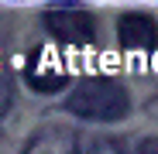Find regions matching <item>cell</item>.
I'll return each instance as SVG.
<instances>
[{"instance_id": "1", "label": "cell", "mask_w": 158, "mask_h": 154, "mask_svg": "<svg viewBox=\"0 0 158 154\" xmlns=\"http://www.w3.org/2000/svg\"><path fill=\"white\" fill-rule=\"evenodd\" d=\"M65 110L83 116V120H100V123H110V120H124L131 110V96L120 82L114 79H83L65 99Z\"/></svg>"}, {"instance_id": "2", "label": "cell", "mask_w": 158, "mask_h": 154, "mask_svg": "<svg viewBox=\"0 0 158 154\" xmlns=\"http://www.w3.org/2000/svg\"><path fill=\"white\" fill-rule=\"evenodd\" d=\"M45 24L59 41H69V45H86L96 34L93 17L86 10H79V7H52L45 14Z\"/></svg>"}, {"instance_id": "3", "label": "cell", "mask_w": 158, "mask_h": 154, "mask_svg": "<svg viewBox=\"0 0 158 154\" xmlns=\"http://www.w3.org/2000/svg\"><path fill=\"white\" fill-rule=\"evenodd\" d=\"M28 154H120V151L100 140H79L76 134L59 130V134H45L35 147H28Z\"/></svg>"}, {"instance_id": "4", "label": "cell", "mask_w": 158, "mask_h": 154, "mask_svg": "<svg viewBox=\"0 0 158 154\" xmlns=\"http://www.w3.org/2000/svg\"><path fill=\"white\" fill-rule=\"evenodd\" d=\"M117 34H120V45L127 51H151L158 45V28L144 14H124L117 24Z\"/></svg>"}, {"instance_id": "5", "label": "cell", "mask_w": 158, "mask_h": 154, "mask_svg": "<svg viewBox=\"0 0 158 154\" xmlns=\"http://www.w3.org/2000/svg\"><path fill=\"white\" fill-rule=\"evenodd\" d=\"M28 82L35 89H41V93H52V89H59L65 82V72L52 62L48 51H38V55L28 62Z\"/></svg>"}, {"instance_id": "6", "label": "cell", "mask_w": 158, "mask_h": 154, "mask_svg": "<svg viewBox=\"0 0 158 154\" xmlns=\"http://www.w3.org/2000/svg\"><path fill=\"white\" fill-rule=\"evenodd\" d=\"M10 82H7V75H0V116L7 113V106H10Z\"/></svg>"}, {"instance_id": "7", "label": "cell", "mask_w": 158, "mask_h": 154, "mask_svg": "<svg viewBox=\"0 0 158 154\" xmlns=\"http://www.w3.org/2000/svg\"><path fill=\"white\" fill-rule=\"evenodd\" d=\"M141 154H158V140H144V147H141Z\"/></svg>"}]
</instances>
